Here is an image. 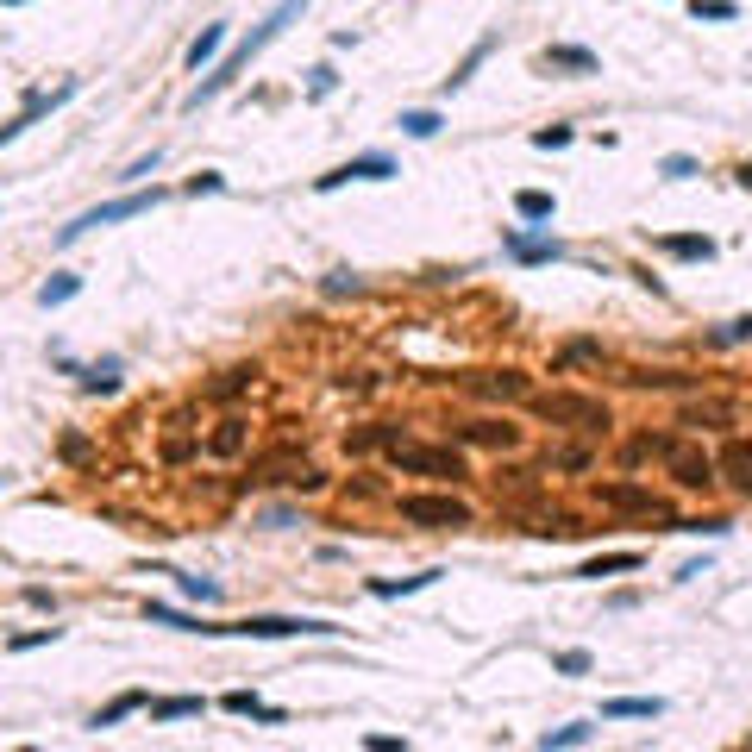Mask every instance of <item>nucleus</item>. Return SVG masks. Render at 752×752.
<instances>
[{
	"instance_id": "nucleus-19",
	"label": "nucleus",
	"mask_w": 752,
	"mask_h": 752,
	"mask_svg": "<svg viewBox=\"0 0 752 752\" xmlns=\"http://www.w3.org/2000/svg\"><path fill=\"white\" fill-rule=\"evenodd\" d=\"M721 470H727V483H734L740 489V496H752V445L746 439H727L721 445V458H715Z\"/></svg>"
},
{
	"instance_id": "nucleus-42",
	"label": "nucleus",
	"mask_w": 752,
	"mask_h": 752,
	"mask_svg": "<svg viewBox=\"0 0 752 752\" xmlns=\"http://www.w3.org/2000/svg\"><path fill=\"white\" fill-rule=\"evenodd\" d=\"M552 671H564V677H590V652H583V646L558 652V658H552Z\"/></svg>"
},
{
	"instance_id": "nucleus-40",
	"label": "nucleus",
	"mask_w": 752,
	"mask_h": 752,
	"mask_svg": "<svg viewBox=\"0 0 752 752\" xmlns=\"http://www.w3.org/2000/svg\"><path fill=\"white\" fill-rule=\"evenodd\" d=\"M602 358H608V351L596 339H571V345L558 351V364H602Z\"/></svg>"
},
{
	"instance_id": "nucleus-38",
	"label": "nucleus",
	"mask_w": 752,
	"mask_h": 752,
	"mask_svg": "<svg viewBox=\"0 0 752 752\" xmlns=\"http://www.w3.org/2000/svg\"><path fill=\"white\" fill-rule=\"evenodd\" d=\"M57 640H63V627H26L7 640V652H38V646H57Z\"/></svg>"
},
{
	"instance_id": "nucleus-20",
	"label": "nucleus",
	"mask_w": 752,
	"mask_h": 752,
	"mask_svg": "<svg viewBox=\"0 0 752 752\" xmlns=\"http://www.w3.org/2000/svg\"><path fill=\"white\" fill-rule=\"evenodd\" d=\"M257 376H264L257 364H232V370H220L214 383H207V402H239V395L257 383Z\"/></svg>"
},
{
	"instance_id": "nucleus-37",
	"label": "nucleus",
	"mask_w": 752,
	"mask_h": 752,
	"mask_svg": "<svg viewBox=\"0 0 752 752\" xmlns=\"http://www.w3.org/2000/svg\"><path fill=\"white\" fill-rule=\"evenodd\" d=\"M176 590H182L188 602H220V583H214V577H195V571H176Z\"/></svg>"
},
{
	"instance_id": "nucleus-18",
	"label": "nucleus",
	"mask_w": 752,
	"mask_h": 752,
	"mask_svg": "<svg viewBox=\"0 0 752 752\" xmlns=\"http://www.w3.org/2000/svg\"><path fill=\"white\" fill-rule=\"evenodd\" d=\"M665 715V696H615L602 702V721H658Z\"/></svg>"
},
{
	"instance_id": "nucleus-53",
	"label": "nucleus",
	"mask_w": 752,
	"mask_h": 752,
	"mask_svg": "<svg viewBox=\"0 0 752 752\" xmlns=\"http://www.w3.org/2000/svg\"><path fill=\"white\" fill-rule=\"evenodd\" d=\"M740 188H752V163H746V170H740Z\"/></svg>"
},
{
	"instance_id": "nucleus-50",
	"label": "nucleus",
	"mask_w": 752,
	"mask_h": 752,
	"mask_svg": "<svg viewBox=\"0 0 752 752\" xmlns=\"http://www.w3.org/2000/svg\"><path fill=\"white\" fill-rule=\"evenodd\" d=\"M715 339H721V345H734V339H752V314H746V320H727Z\"/></svg>"
},
{
	"instance_id": "nucleus-4",
	"label": "nucleus",
	"mask_w": 752,
	"mask_h": 752,
	"mask_svg": "<svg viewBox=\"0 0 752 752\" xmlns=\"http://www.w3.org/2000/svg\"><path fill=\"white\" fill-rule=\"evenodd\" d=\"M395 514L408 527H433V533H464L477 521V508L458 502L452 489H408V496H395Z\"/></svg>"
},
{
	"instance_id": "nucleus-1",
	"label": "nucleus",
	"mask_w": 752,
	"mask_h": 752,
	"mask_svg": "<svg viewBox=\"0 0 752 752\" xmlns=\"http://www.w3.org/2000/svg\"><path fill=\"white\" fill-rule=\"evenodd\" d=\"M301 13H308V0H276V7H270L264 19H257V26H251V32H245L239 44H232V51H226V57H220L214 69H207V76H201L195 88H188V107H207V101H214V94H226L232 82L245 76V63H251V57H264V51H270V44H276L282 32L295 26Z\"/></svg>"
},
{
	"instance_id": "nucleus-31",
	"label": "nucleus",
	"mask_w": 752,
	"mask_h": 752,
	"mask_svg": "<svg viewBox=\"0 0 752 752\" xmlns=\"http://www.w3.org/2000/svg\"><path fill=\"white\" fill-rule=\"evenodd\" d=\"M671 445H677L671 433H640V439H633L621 458H627V464H646V458H671Z\"/></svg>"
},
{
	"instance_id": "nucleus-49",
	"label": "nucleus",
	"mask_w": 752,
	"mask_h": 752,
	"mask_svg": "<svg viewBox=\"0 0 752 752\" xmlns=\"http://www.w3.org/2000/svg\"><path fill=\"white\" fill-rule=\"evenodd\" d=\"M364 752H408V740H395V734H364Z\"/></svg>"
},
{
	"instance_id": "nucleus-47",
	"label": "nucleus",
	"mask_w": 752,
	"mask_h": 752,
	"mask_svg": "<svg viewBox=\"0 0 752 752\" xmlns=\"http://www.w3.org/2000/svg\"><path fill=\"white\" fill-rule=\"evenodd\" d=\"M671 533H709V539H721V533H727V521H721V514H709V521H677Z\"/></svg>"
},
{
	"instance_id": "nucleus-27",
	"label": "nucleus",
	"mask_w": 752,
	"mask_h": 752,
	"mask_svg": "<svg viewBox=\"0 0 752 752\" xmlns=\"http://www.w3.org/2000/svg\"><path fill=\"white\" fill-rule=\"evenodd\" d=\"M596 740V727L590 721H564V727H546V734H539V746L546 752H564V746H590Z\"/></svg>"
},
{
	"instance_id": "nucleus-23",
	"label": "nucleus",
	"mask_w": 752,
	"mask_h": 752,
	"mask_svg": "<svg viewBox=\"0 0 752 752\" xmlns=\"http://www.w3.org/2000/svg\"><path fill=\"white\" fill-rule=\"evenodd\" d=\"M220 709H226V715H251V721H289L282 709H270V702L257 696V690H226V696H220Z\"/></svg>"
},
{
	"instance_id": "nucleus-3",
	"label": "nucleus",
	"mask_w": 752,
	"mask_h": 752,
	"mask_svg": "<svg viewBox=\"0 0 752 752\" xmlns=\"http://www.w3.org/2000/svg\"><path fill=\"white\" fill-rule=\"evenodd\" d=\"M201 633L214 640H333V621H308V615H245V621H201Z\"/></svg>"
},
{
	"instance_id": "nucleus-36",
	"label": "nucleus",
	"mask_w": 752,
	"mask_h": 752,
	"mask_svg": "<svg viewBox=\"0 0 752 752\" xmlns=\"http://www.w3.org/2000/svg\"><path fill=\"white\" fill-rule=\"evenodd\" d=\"M690 19L702 26V19H709V26H727V19H740V7L734 0H690Z\"/></svg>"
},
{
	"instance_id": "nucleus-9",
	"label": "nucleus",
	"mask_w": 752,
	"mask_h": 752,
	"mask_svg": "<svg viewBox=\"0 0 752 752\" xmlns=\"http://www.w3.org/2000/svg\"><path fill=\"white\" fill-rule=\"evenodd\" d=\"M395 176H402V170H395V157H383V151H364V157L339 163V170L314 176V188H320V195H333V188H345V182H395Z\"/></svg>"
},
{
	"instance_id": "nucleus-25",
	"label": "nucleus",
	"mask_w": 752,
	"mask_h": 752,
	"mask_svg": "<svg viewBox=\"0 0 752 752\" xmlns=\"http://www.w3.org/2000/svg\"><path fill=\"white\" fill-rule=\"evenodd\" d=\"M82 295V276H69V270H51V282L38 289V308H69V301Z\"/></svg>"
},
{
	"instance_id": "nucleus-13",
	"label": "nucleus",
	"mask_w": 752,
	"mask_h": 752,
	"mask_svg": "<svg viewBox=\"0 0 752 752\" xmlns=\"http://www.w3.org/2000/svg\"><path fill=\"white\" fill-rule=\"evenodd\" d=\"M539 69H552V76H596L602 57L583 51V44H546V51H539Z\"/></svg>"
},
{
	"instance_id": "nucleus-48",
	"label": "nucleus",
	"mask_w": 752,
	"mask_h": 752,
	"mask_svg": "<svg viewBox=\"0 0 752 752\" xmlns=\"http://www.w3.org/2000/svg\"><path fill=\"white\" fill-rule=\"evenodd\" d=\"M358 289H364V282L351 276V270H333V276H326V295H358Z\"/></svg>"
},
{
	"instance_id": "nucleus-17",
	"label": "nucleus",
	"mask_w": 752,
	"mask_h": 752,
	"mask_svg": "<svg viewBox=\"0 0 752 752\" xmlns=\"http://www.w3.org/2000/svg\"><path fill=\"white\" fill-rule=\"evenodd\" d=\"M502 251L514 257V264H558L564 257L558 239H527V232H502Z\"/></svg>"
},
{
	"instance_id": "nucleus-44",
	"label": "nucleus",
	"mask_w": 752,
	"mask_h": 752,
	"mask_svg": "<svg viewBox=\"0 0 752 752\" xmlns=\"http://www.w3.org/2000/svg\"><path fill=\"white\" fill-rule=\"evenodd\" d=\"M571 138H577L571 126H539V132H533V145H539V151H564Z\"/></svg>"
},
{
	"instance_id": "nucleus-29",
	"label": "nucleus",
	"mask_w": 752,
	"mask_h": 752,
	"mask_svg": "<svg viewBox=\"0 0 752 752\" xmlns=\"http://www.w3.org/2000/svg\"><path fill=\"white\" fill-rule=\"evenodd\" d=\"M226 51V26H201V38L188 44V69H207V63H220Z\"/></svg>"
},
{
	"instance_id": "nucleus-32",
	"label": "nucleus",
	"mask_w": 752,
	"mask_h": 752,
	"mask_svg": "<svg viewBox=\"0 0 752 752\" xmlns=\"http://www.w3.org/2000/svg\"><path fill=\"white\" fill-rule=\"evenodd\" d=\"M145 621L151 627H176V633H201V621L182 615V608H170V602H145Z\"/></svg>"
},
{
	"instance_id": "nucleus-33",
	"label": "nucleus",
	"mask_w": 752,
	"mask_h": 752,
	"mask_svg": "<svg viewBox=\"0 0 752 752\" xmlns=\"http://www.w3.org/2000/svg\"><path fill=\"white\" fill-rule=\"evenodd\" d=\"M395 126H402L408 138H439V126H445V120H439L433 107H408V113H402V120H395Z\"/></svg>"
},
{
	"instance_id": "nucleus-15",
	"label": "nucleus",
	"mask_w": 752,
	"mask_h": 752,
	"mask_svg": "<svg viewBox=\"0 0 752 752\" xmlns=\"http://www.w3.org/2000/svg\"><path fill=\"white\" fill-rule=\"evenodd\" d=\"M652 245L665 257H677V264H709L715 257V239H702V232H658Z\"/></svg>"
},
{
	"instance_id": "nucleus-16",
	"label": "nucleus",
	"mask_w": 752,
	"mask_h": 752,
	"mask_svg": "<svg viewBox=\"0 0 752 752\" xmlns=\"http://www.w3.org/2000/svg\"><path fill=\"white\" fill-rule=\"evenodd\" d=\"M145 709H151V690H126V696H113L107 709H94L88 727H94V734H107V727H120V721H132V715H145Z\"/></svg>"
},
{
	"instance_id": "nucleus-43",
	"label": "nucleus",
	"mask_w": 752,
	"mask_h": 752,
	"mask_svg": "<svg viewBox=\"0 0 752 752\" xmlns=\"http://www.w3.org/2000/svg\"><path fill=\"white\" fill-rule=\"evenodd\" d=\"M658 176H665V182H690V176H702V163L696 157H665V163H658Z\"/></svg>"
},
{
	"instance_id": "nucleus-24",
	"label": "nucleus",
	"mask_w": 752,
	"mask_h": 752,
	"mask_svg": "<svg viewBox=\"0 0 752 752\" xmlns=\"http://www.w3.org/2000/svg\"><path fill=\"white\" fill-rule=\"evenodd\" d=\"M514 214H521L527 226H546L558 214V201L546 195V188H521V195H514Z\"/></svg>"
},
{
	"instance_id": "nucleus-46",
	"label": "nucleus",
	"mask_w": 752,
	"mask_h": 752,
	"mask_svg": "<svg viewBox=\"0 0 752 752\" xmlns=\"http://www.w3.org/2000/svg\"><path fill=\"white\" fill-rule=\"evenodd\" d=\"M226 188V176L220 170H201V176H188V195H220Z\"/></svg>"
},
{
	"instance_id": "nucleus-21",
	"label": "nucleus",
	"mask_w": 752,
	"mask_h": 752,
	"mask_svg": "<svg viewBox=\"0 0 752 752\" xmlns=\"http://www.w3.org/2000/svg\"><path fill=\"white\" fill-rule=\"evenodd\" d=\"M640 564H646V552H602V558H590V564H577V577L602 583V577H627V571H640Z\"/></svg>"
},
{
	"instance_id": "nucleus-54",
	"label": "nucleus",
	"mask_w": 752,
	"mask_h": 752,
	"mask_svg": "<svg viewBox=\"0 0 752 752\" xmlns=\"http://www.w3.org/2000/svg\"><path fill=\"white\" fill-rule=\"evenodd\" d=\"M0 7H26V0H0Z\"/></svg>"
},
{
	"instance_id": "nucleus-6",
	"label": "nucleus",
	"mask_w": 752,
	"mask_h": 752,
	"mask_svg": "<svg viewBox=\"0 0 752 752\" xmlns=\"http://www.w3.org/2000/svg\"><path fill=\"white\" fill-rule=\"evenodd\" d=\"M389 464L402 470V477H433V483H464L470 470L452 445H414V439H395L389 445Z\"/></svg>"
},
{
	"instance_id": "nucleus-12",
	"label": "nucleus",
	"mask_w": 752,
	"mask_h": 752,
	"mask_svg": "<svg viewBox=\"0 0 752 752\" xmlns=\"http://www.w3.org/2000/svg\"><path fill=\"white\" fill-rule=\"evenodd\" d=\"M470 389L489 395V402H527V395H533L527 370H477V376H470Z\"/></svg>"
},
{
	"instance_id": "nucleus-52",
	"label": "nucleus",
	"mask_w": 752,
	"mask_h": 752,
	"mask_svg": "<svg viewBox=\"0 0 752 752\" xmlns=\"http://www.w3.org/2000/svg\"><path fill=\"white\" fill-rule=\"evenodd\" d=\"M188 452H195V445H188V439H170V445H163V464H182Z\"/></svg>"
},
{
	"instance_id": "nucleus-2",
	"label": "nucleus",
	"mask_w": 752,
	"mask_h": 752,
	"mask_svg": "<svg viewBox=\"0 0 752 752\" xmlns=\"http://www.w3.org/2000/svg\"><path fill=\"white\" fill-rule=\"evenodd\" d=\"M533 420H546V427H564V433H583L596 439L615 427V414H608V402H596V395H577V389H546V395H527Z\"/></svg>"
},
{
	"instance_id": "nucleus-45",
	"label": "nucleus",
	"mask_w": 752,
	"mask_h": 752,
	"mask_svg": "<svg viewBox=\"0 0 752 752\" xmlns=\"http://www.w3.org/2000/svg\"><path fill=\"white\" fill-rule=\"evenodd\" d=\"M157 163H163V151H151V157H138V163H126V170L113 176V182H151V170H157Z\"/></svg>"
},
{
	"instance_id": "nucleus-7",
	"label": "nucleus",
	"mask_w": 752,
	"mask_h": 752,
	"mask_svg": "<svg viewBox=\"0 0 752 752\" xmlns=\"http://www.w3.org/2000/svg\"><path fill=\"white\" fill-rule=\"evenodd\" d=\"M665 477H671L677 489H690V496H702V489H715V483H721V464L702 452V445H671Z\"/></svg>"
},
{
	"instance_id": "nucleus-22",
	"label": "nucleus",
	"mask_w": 752,
	"mask_h": 752,
	"mask_svg": "<svg viewBox=\"0 0 752 752\" xmlns=\"http://www.w3.org/2000/svg\"><path fill=\"white\" fill-rule=\"evenodd\" d=\"M445 571H420V577H370V596L376 602H395V596H414V590H433Z\"/></svg>"
},
{
	"instance_id": "nucleus-28",
	"label": "nucleus",
	"mask_w": 752,
	"mask_h": 752,
	"mask_svg": "<svg viewBox=\"0 0 752 752\" xmlns=\"http://www.w3.org/2000/svg\"><path fill=\"white\" fill-rule=\"evenodd\" d=\"M201 709V696H151V721H195Z\"/></svg>"
},
{
	"instance_id": "nucleus-11",
	"label": "nucleus",
	"mask_w": 752,
	"mask_h": 752,
	"mask_svg": "<svg viewBox=\"0 0 752 752\" xmlns=\"http://www.w3.org/2000/svg\"><path fill=\"white\" fill-rule=\"evenodd\" d=\"M458 445H483V452H521V427H508V420H464L458 427Z\"/></svg>"
},
{
	"instance_id": "nucleus-5",
	"label": "nucleus",
	"mask_w": 752,
	"mask_h": 752,
	"mask_svg": "<svg viewBox=\"0 0 752 752\" xmlns=\"http://www.w3.org/2000/svg\"><path fill=\"white\" fill-rule=\"evenodd\" d=\"M170 201V188H132V195H120V201H101V207H88V214H76L69 226H57V245H76V239H88L94 226H120V220H138V214H151V207H163Z\"/></svg>"
},
{
	"instance_id": "nucleus-41",
	"label": "nucleus",
	"mask_w": 752,
	"mask_h": 752,
	"mask_svg": "<svg viewBox=\"0 0 752 752\" xmlns=\"http://www.w3.org/2000/svg\"><path fill=\"white\" fill-rule=\"evenodd\" d=\"M333 88H339V69H333V63H314V69H308V101H326Z\"/></svg>"
},
{
	"instance_id": "nucleus-10",
	"label": "nucleus",
	"mask_w": 752,
	"mask_h": 752,
	"mask_svg": "<svg viewBox=\"0 0 752 752\" xmlns=\"http://www.w3.org/2000/svg\"><path fill=\"white\" fill-rule=\"evenodd\" d=\"M63 101H76V82H57L51 94H32V101H26V107H19V113H13V120H7V126H0V145H13V138H19V132H26V126H38V120H51V113H57Z\"/></svg>"
},
{
	"instance_id": "nucleus-35",
	"label": "nucleus",
	"mask_w": 752,
	"mask_h": 752,
	"mask_svg": "<svg viewBox=\"0 0 752 752\" xmlns=\"http://www.w3.org/2000/svg\"><path fill=\"white\" fill-rule=\"evenodd\" d=\"M734 420V408L727 402H696V408H684V427H727Z\"/></svg>"
},
{
	"instance_id": "nucleus-39",
	"label": "nucleus",
	"mask_w": 752,
	"mask_h": 752,
	"mask_svg": "<svg viewBox=\"0 0 752 752\" xmlns=\"http://www.w3.org/2000/svg\"><path fill=\"white\" fill-rule=\"evenodd\" d=\"M627 383H640V389H690V376L684 370H640V376H627Z\"/></svg>"
},
{
	"instance_id": "nucleus-34",
	"label": "nucleus",
	"mask_w": 752,
	"mask_h": 752,
	"mask_svg": "<svg viewBox=\"0 0 752 752\" xmlns=\"http://www.w3.org/2000/svg\"><path fill=\"white\" fill-rule=\"evenodd\" d=\"M539 464L546 470H590V445H552Z\"/></svg>"
},
{
	"instance_id": "nucleus-14",
	"label": "nucleus",
	"mask_w": 752,
	"mask_h": 752,
	"mask_svg": "<svg viewBox=\"0 0 752 752\" xmlns=\"http://www.w3.org/2000/svg\"><path fill=\"white\" fill-rule=\"evenodd\" d=\"M251 445V420L245 414H220L214 433H207V458H239Z\"/></svg>"
},
{
	"instance_id": "nucleus-51",
	"label": "nucleus",
	"mask_w": 752,
	"mask_h": 752,
	"mask_svg": "<svg viewBox=\"0 0 752 752\" xmlns=\"http://www.w3.org/2000/svg\"><path fill=\"white\" fill-rule=\"evenodd\" d=\"M26 602H32V608H51V615H57V596L44 590V583H26Z\"/></svg>"
},
{
	"instance_id": "nucleus-8",
	"label": "nucleus",
	"mask_w": 752,
	"mask_h": 752,
	"mask_svg": "<svg viewBox=\"0 0 752 752\" xmlns=\"http://www.w3.org/2000/svg\"><path fill=\"white\" fill-rule=\"evenodd\" d=\"M596 502H602V508H621V514H646V521L677 527L671 502H665V496H652V489H640V483H596Z\"/></svg>"
},
{
	"instance_id": "nucleus-30",
	"label": "nucleus",
	"mask_w": 752,
	"mask_h": 752,
	"mask_svg": "<svg viewBox=\"0 0 752 752\" xmlns=\"http://www.w3.org/2000/svg\"><path fill=\"white\" fill-rule=\"evenodd\" d=\"M489 51H496V38H477V44H470V51H464V63L452 69V76H445V94H458V88H464L470 76H477V63H483Z\"/></svg>"
},
{
	"instance_id": "nucleus-26",
	"label": "nucleus",
	"mask_w": 752,
	"mask_h": 752,
	"mask_svg": "<svg viewBox=\"0 0 752 752\" xmlns=\"http://www.w3.org/2000/svg\"><path fill=\"white\" fill-rule=\"evenodd\" d=\"M270 483L295 489V496H320V489H326V470H320V464H289V470H282V477H270Z\"/></svg>"
}]
</instances>
